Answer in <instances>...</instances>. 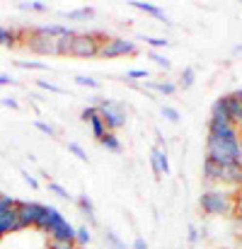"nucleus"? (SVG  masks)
Listing matches in <instances>:
<instances>
[{
	"mask_svg": "<svg viewBox=\"0 0 242 249\" xmlns=\"http://www.w3.org/2000/svg\"><path fill=\"white\" fill-rule=\"evenodd\" d=\"M240 136L242 131L233 124L208 121L206 138V160L221 167H242L240 162Z\"/></svg>",
	"mask_w": 242,
	"mask_h": 249,
	"instance_id": "f257e3e1",
	"label": "nucleus"
},
{
	"mask_svg": "<svg viewBox=\"0 0 242 249\" xmlns=\"http://www.w3.org/2000/svg\"><path fill=\"white\" fill-rule=\"evenodd\" d=\"M51 245H75V228L61 215L58 208L46 206V230Z\"/></svg>",
	"mask_w": 242,
	"mask_h": 249,
	"instance_id": "f03ea898",
	"label": "nucleus"
},
{
	"mask_svg": "<svg viewBox=\"0 0 242 249\" xmlns=\"http://www.w3.org/2000/svg\"><path fill=\"white\" fill-rule=\"evenodd\" d=\"M199 206L208 215H233L238 211V201L228 191H216V189L204 191L199 198Z\"/></svg>",
	"mask_w": 242,
	"mask_h": 249,
	"instance_id": "7ed1b4c3",
	"label": "nucleus"
},
{
	"mask_svg": "<svg viewBox=\"0 0 242 249\" xmlns=\"http://www.w3.org/2000/svg\"><path fill=\"white\" fill-rule=\"evenodd\" d=\"M97 102V109H99V116L107 126V131H119L126 126V107L121 102H114V99H92Z\"/></svg>",
	"mask_w": 242,
	"mask_h": 249,
	"instance_id": "20e7f679",
	"label": "nucleus"
},
{
	"mask_svg": "<svg viewBox=\"0 0 242 249\" xmlns=\"http://www.w3.org/2000/svg\"><path fill=\"white\" fill-rule=\"evenodd\" d=\"M104 41H107V36L102 32L75 34L73 46H71V56H75V58H94V56H99V49H102Z\"/></svg>",
	"mask_w": 242,
	"mask_h": 249,
	"instance_id": "39448f33",
	"label": "nucleus"
},
{
	"mask_svg": "<svg viewBox=\"0 0 242 249\" xmlns=\"http://www.w3.org/2000/svg\"><path fill=\"white\" fill-rule=\"evenodd\" d=\"M204 179L213 184H238L240 167H221L211 160H204Z\"/></svg>",
	"mask_w": 242,
	"mask_h": 249,
	"instance_id": "423d86ee",
	"label": "nucleus"
},
{
	"mask_svg": "<svg viewBox=\"0 0 242 249\" xmlns=\"http://www.w3.org/2000/svg\"><path fill=\"white\" fill-rule=\"evenodd\" d=\"M136 53H138V46L121 36L107 39L99 49V58H124V56H136Z\"/></svg>",
	"mask_w": 242,
	"mask_h": 249,
	"instance_id": "0eeeda50",
	"label": "nucleus"
},
{
	"mask_svg": "<svg viewBox=\"0 0 242 249\" xmlns=\"http://www.w3.org/2000/svg\"><path fill=\"white\" fill-rule=\"evenodd\" d=\"M17 213L24 228H39V223L46 215V206L37 203V201H19L17 203Z\"/></svg>",
	"mask_w": 242,
	"mask_h": 249,
	"instance_id": "6e6552de",
	"label": "nucleus"
},
{
	"mask_svg": "<svg viewBox=\"0 0 242 249\" xmlns=\"http://www.w3.org/2000/svg\"><path fill=\"white\" fill-rule=\"evenodd\" d=\"M56 41H58V39H49V36L29 34L27 46H29L34 53H41V56H56Z\"/></svg>",
	"mask_w": 242,
	"mask_h": 249,
	"instance_id": "1a4fd4ad",
	"label": "nucleus"
},
{
	"mask_svg": "<svg viewBox=\"0 0 242 249\" xmlns=\"http://www.w3.org/2000/svg\"><path fill=\"white\" fill-rule=\"evenodd\" d=\"M19 230H24V225L19 220L17 208L10 211V213H5V215H0V240L7 237V235H12V232H19Z\"/></svg>",
	"mask_w": 242,
	"mask_h": 249,
	"instance_id": "9d476101",
	"label": "nucleus"
},
{
	"mask_svg": "<svg viewBox=\"0 0 242 249\" xmlns=\"http://www.w3.org/2000/svg\"><path fill=\"white\" fill-rule=\"evenodd\" d=\"M32 34H37V36H49V39H63V36L73 34V29L66 27V24H49V27H34Z\"/></svg>",
	"mask_w": 242,
	"mask_h": 249,
	"instance_id": "9b49d317",
	"label": "nucleus"
},
{
	"mask_svg": "<svg viewBox=\"0 0 242 249\" xmlns=\"http://www.w3.org/2000/svg\"><path fill=\"white\" fill-rule=\"evenodd\" d=\"M150 167H153V174L162 177V174H169V162H167V153L162 148H153L150 153Z\"/></svg>",
	"mask_w": 242,
	"mask_h": 249,
	"instance_id": "f8f14e48",
	"label": "nucleus"
},
{
	"mask_svg": "<svg viewBox=\"0 0 242 249\" xmlns=\"http://www.w3.org/2000/svg\"><path fill=\"white\" fill-rule=\"evenodd\" d=\"M223 99H225V107L230 114V124L242 131V102H238L233 94H223Z\"/></svg>",
	"mask_w": 242,
	"mask_h": 249,
	"instance_id": "ddd939ff",
	"label": "nucleus"
},
{
	"mask_svg": "<svg viewBox=\"0 0 242 249\" xmlns=\"http://www.w3.org/2000/svg\"><path fill=\"white\" fill-rule=\"evenodd\" d=\"M75 203H78V208H80L82 215H85L92 225H97V213H94V206H92L90 196H87V194H80V196L75 198Z\"/></svg>",
	"mask_w": 242,
	"mask_h": 249,
	"instance_id": "4468645a",
	"label": "nucleus"
},
{
	"mask_svg": "<svg viewBox=\"0 0 242 249\" xmlns=\"http://www.w3.org/2000/svg\"><path fill=\"white\" fill-rule=\"evenodd\" d=\"M129 5H133L136 10H141V12H148V15H153V17H158L160 22H169V17L165 15V10H160L158 5H153V2H141V0H133V2H129Z\"/></svg>",
	"mask_w": 242,
	"mask_h": 249,
	"instance_id": "2eb2a0df",
	"label": "nucleus"
},
{
	"mask_svg": "<svg viewBox=\"0 0 242 249\" xmlns=\"http://www.w3.org/2000/svg\"><path fill=\"white\" fill-rule=\"evenodd\" d=\"M68 19H73V22H87V19H92L94 17V10L92 7H80V10H68V12H63Z\"/></svg>",
	"mask_w": 242,
	"mask_h": 249,
	"instance_id": "dca6fc26",
	"label": "nucleus"
},
{
	"mask_svg": "<svg viewBox=\"0 0 242 249\" xmlns=\"http://www.w3.org/2000/svg\"><path fill=\"white\" fill-rule=\"evenodd\" d=\"M75 34L78 32H73V34H68V36H63V39L56 41V56H71V46H73Z\"/></svg>",
	"mask_w": 242,
	"mask_h": 249,
	"instance_id": "f3484780",
	"label": "nucleus"
},
{
	"mask_svg": "<svg viewBox=\"0 0 242 249\" xmlns=\"http://www.w3.org/2000/svg\"><path fill=\"white\" fill-rule=\"evenodd\" d=\"M99 143H102L109 153H121V141H119L116 133H112V131H107V136H104Z\"/></svg>",
	"mask_w": 242,
	"mask_h": 249,
	"instance_id": "a211bd4d",
	"label": "nucleus"
},
{
	"mask_svg": "<svg viewBox=\"0 0 242 249\" xmlns=\"http://www.w3.org/2000/svg\"><path fill=\"white\" fill-rule=\"evenodd\" d=\"M19 36H22V32H15V29L0 27V46H12Z\"/></svg>",
	"mask_w": 242,
	"mask_h": 249,
	"instance_id": "6ab92c4d",
	"label": "nucleus"
},
{
	"mask_svg": "<svg viewBox=\"0 0 242 249\" xmlns=\"http://www.w3.org/2000/svg\"><path fill=\"white\" fill-rule=\"evenodd\" d=\"M104 242H107L109 249H129L126 242H121V237H119L114 230H107V232H104Z\"/></svg>",
	"mask_w": 242,
	"mask_h": 249,
	"instance_id": "aec40b11",
	"label": "nucleus"
},
{
	"mask_svg": "<svg viewBox=\"0 0 242 249\" xmlns=\"http://www.w3.org/2000/svg\"><path fill=\"white\" fill-rule=\"evenodd\" d=\"M90 128H92V136H94L97 141H102V138L107 136V126H104L102 116H94V119L90 121Z\"/></svg>",
	"mask_w": 242,
	"mask_h": 249,
	"instance_id": "412c9836",
	"label": "nucleus"
},
{
	"mask_svg": "<svg viewBox=\"0 0 242 249\" xmlns=\"http://www.w3.org/2000/svg\"><path fill=\"white\" fill-rule=\"evenodd\" d=\"M148 89H155V92H160V94H174L177 92V85L174 83H146ZM143 87V89H146Z\"/></svg>",
	"mask_w": 242,
	"mask_h": 249,
	"instance_id": "4be33fe9",
	"label": "nucleus"
},
{
	"mask_svg": "<svg viewBox=\"0 0 242 249\" xmlns=\"http://www.w3.org/2000/svg\"><path fill=\"white\" fill-rule=\"evenodd\" d=\"M194 80H196V71H194V68H184L182 75H179V87L189 89V87L194 85Z\"/></svg>",
	"mask_w": 242,
	"mask_h": 249,
	"instance_id": "5701e85b",
	"label": "nucleus"
},
{
	"mask_svg": "<svg viewBox=\"0 0 242 249\" xmlns=\"http://www.w3.org/2000/svg\"><path fill=\"white\" fill-rule=\"evenodd\" d=\"M90 240H92V232L82 225V228H75V247H85V245H90Z\"/></svg>",
	"mask_w": 242,
	"mask_h": 249,
	"instance_id": "b1692460",
	"label": "nucleus"
},
{
	"mask_svg": "<svg viewBox=\"0 0 242 249\" xmlns=\"http://www.w3.org/2000/svg\"><path fill=\"white\" fill-rule=\"evenodd\" d=\"M19 10H34V12H49V5L41 0H32V2H17Z\"/></svg>",
	"mask_w": 242,
	"mask_h": 249,
	"instance_id": "393cba45",
	"label": "nucleus"
},
{
	"mask_svg": "<svg viewBox=\"0 0 242 249\" xmlns=\"http://www.w3.org/2000/svg\"><path fill=\"white\" fill-rule=\"evenodd\" d=\"M17 203H19L17 198H12V196H5V194H2V196H0V215H5V213L15 211V208H17Z\"/></svg>",
	"mask_w": 242,
	"mask_h": 249,
	"instance_id": "a878e982",
	"label": "nucleus"
},
{
	"mask_svg": "<svg viewBox=\"0 0 242 249\" xmlns=\"http://www.w3.org/2000/svg\"><path fill=\"white\" fill-rule=\"evenodd\" d=\"M34 128H37V131H41V133H46L49 138H56V136H58V133H56V128H54L51 124L41 121V119H37V121H34Z\"/></svg>",
	"mask_w": 242,
	"mask_h": 249,
	"instance_id": "bb28decb",
	"label": "nucleus"
},
{
	"mask_svg": "<svg viewBox=\"0 0 242 249\" xmlns=\"http://www.w3.org/2000/svg\"><path fill=\"white\" fill-rule=\"evenodd\" d=\"M17 68H29V71H49L46 63H34V61H15Z\"/></svg>",
	"mask_w": 242,
	"mask_h": 249,
	"instance_id": "cd10ccee",
	"label": "nucleus"
},
{
	"mask_svg": "<svg viewBox=\"0 0 242 249\" xmlns=\"http://www.w3.org/2000/svg\"><path fill=\"white\" fill-rule=\"evenodd\" d=\"M49 191H54V194H56L58 198H63V201H73V198H71V194H68L61 184H56V181H49Z\"/></svg>",
	"mask_w": 242,
	"mask_h": 249,
	"instance_id": "c85d7f7f",
	"label": "nucleus"
},
{
	"mask_svg": "<svg viewBox=\"0 0 242 249\" xmlns=\"http://www.w3.org/2000/svg\"><path fill=\"white\" fill-rule=\"evenodd\" d=\"M94 116H99V109H97V104H90V107H85V109H82V114H80V119L85 121V124H90Z\"/></svg>",
	"mask_w": 242,
	"mask_h": 249,
	"instance_id": "c756f323",
	"label": "nucleus"
},
{
	"mask_svg": "<svg viewBox=\"0 0 242 249\" xmlns=\"http://www.w3.org/2000/svg\"><path fill=\"white\" fill-rule=\"evenodd\" d=\"M75 83L80 85V87H90V89H97L99 87V83L94 78H90V75H75Z\"/></svg>",
	"mask_w": 242,
	"mask_h": 249,
	"instance_id": "7c9ffc66",
	"label": "nucleus"
},
{
	"mask_svg": "<svg viewBox=\"0 0 242 249\" xmlns=\"http://www.w3.org/2000/svg\"><path fill=\"white\" fill-rule=\"evenodd\" d=\"M148 58H150V61H155V63H158L160 68H165V71H169V66H172V63H169V58L160 56L158 51H150V53H148Z\"/></svg>",
	"mask_w": 242,
	"mask_h": 249,
	"instance_id": "2f4dec72",
	"label": "nucleus"
},
{
	"mask_svg": "<svg viewBox=\"0 0 242 249\" xmlns=\"http://www.w3.org/2000/svg\"><path fill=\"white\" fill-rule=\"evenodd\" d=\"M143 41H146V44H150L153 49H165V46L169 44L167 39H160V36H148V34L143 36Z\"/></svg>",
	"mask_w": 242,
	"mask_h": 249,
	"instance_id": "473e14b6",
	"label": "nucleus"
},
{
	"mask_svg": "<svg viewBox=\"0 0 242 249\" xmlns=\"http://www.w3.org/2000/svg\"><path fill=\"white\" fill-rule=\"evenodd\" d=\"M162 116H165L167 121H179V111H177L174 107H165V104H162Z\"/></svg>",
	"mask_w": 242,
	"mask_h": 249,
	"instance_id": "72a5a7b5",
	"label": "nucleus"
},
{
	"mask_svg": "<svg viewBox=\"0 0 242 249\" xmlns=\"http://www.w3.org/2000/svg\"><path fill=\"white\" fill-rule=\"evenodd\" d=\"M68 150H71V153H73V155H75L78 160H82V162H87V153L82 150V148L78 145V143H68Z\"/></svg>",
	"mask_w": 242,
	"mask_h": 249,
	"instance_id": "f704fd0d",
	"label": "nucleus"
},
{
	"mask_svg": "<svg viewBox=\"0 0 242 249\" xmlns=\"http://www.w3.org/2000/svg\"><path fill=\"white\" fill-rule=\"evenodd\" d=\"M37 85H39L41 89H49V92H56V94H66V89H63V87H58V85L44 83V80H37Z\"/></svg>",
	"mask_w": 242,
	"mask_h": 249,
	"instance_id": "c9c22d12",
	"label": "nucleus"
},
{
	"mask_svg": "<svg viewBox=\"0 0 242 249\" xmlns=\"http://www.w3.org/2000/svg\"><path fill=\"white\" fill-rule=\"evenodd\" d=\"M126 78H129V80H146V78H148V71L136 68V71H129V73H126Z\"/></svg>",
	"mask_w": 242,
	"mask_h": 249,
	"instance_id": "e433bc0d",
	"label": "nucleus"
},
{
	"mask_svg": "<svg viewBox=\"0 0 242 249\" xmlns=\"http://www.w3.org/2000/svg\"><path fill=\"white\" fill-rule=\"evenodd\" d=\"M0 104H2V107H7V109H19L17 99H12V97H2V99H0Z\"/></svg>",
	"mask_w": 242,
	"mask_h": 249,
	"instance_id": "4c0bfd02",
	"label": "nucleus"
},
{
	"mask_svg": "<svg viewBox=\"0 0 242 249\" xmlns=\"http://www.w3.org/2000/svg\"><path fill=\"white\" fill-rule=\"evenodd\" d=\"M22 177H24V181H27V184H29L32 189H39V181H37V179H34V177H32V174H29L27 169H22Z\"/></svg>",
	"mask_w": 242,
	"mask_h": 249,
	"instance_id": "58836bf2",
	"label": "nucleus"
},
{
	"mask_svg": "<svg viewBox=\"0 0 242 249\" xmlns=\"http://www.w3.org/2000/svg\"><path fill=\"white\" fill-rule=\"evenodd\" d=\"M199 242V230L194 225H189V245H196Z\"/></svg>",
	"mask_w": 242,
	"mask_h": 249,
	"instance_id": "ea45409f",
	"label": "nucleus"
},
{
	"mask_svg": "<svg viewBox=\"0 0 242 249\" xmlns=\"http://www.w3.org/2000/svg\"><path fill=\"white\" fill-rule=\"evenodd\" d=\"M131 249H148V242L143 240V237H133V245Z\"/></svg>",
	"mask_w": 242,
	"mask_h": 249,
	"instance_id": "a19ab883",
	"label": "nucleus"
},
{
	"mask_svg": "<svg viewBox=\"0 0 242 249\" xmlns=\"http://www.w3.org/2000/svg\"><path fill=\"white\" fill-rule=\"evenodd\" d=\"M7 85H15V80L7 73H0V87H7Z\"/></svg>",
	"mask_w": 242,
	"mask_h": 249,
	"instance_id": "79ce46f5",
	"label": "nucleus"
},
{
	"mask_svg": "<svg viewBox=\"0 0 242 249\" xmlns=\"http://www.w3.org/2000/svg\"><path fill=\"white\" fill-rule=\"evenodd\" d=\"M51 249H80L75 245H51Z\"/></svg>",
	"mask_w": 242,
	"mask_h": 249,
	"instance_id": "37998d69",
	"label": "nucleus"
},
{
	"mask_svg": "<svg viewBox=\"0 0 242 249\" xmlns=\"http://www.w3.org/2000/svg\"><path fill=\"white\" fill-rule=\"evenodd\" d=\"M155 138H158V148H162V145H165V138H162L160 131H155Z\"/></svg>",
	"mask_w": 242,
	"mask_h": 249,
	"instance_id": "c03bdc74",
	"label": "nucleus"
},
{
	"mask_svg": "<svg viewBox=\"0 0 242 249\" xmlns=\"http://www.w3.org/2000/svg\"><path fill=\"white\" fill-rule=\"evenodd\" d=\"M233 97H235L238 102H242V89H235V92H233Z\"/></svg>",
	"mask_w": 242,
	"mask_h": 249,
	"instance_id": "a18cd8bd",
	"label": "nucleus"
},
{
	"mask_svg": "<svg viewBox=\"0 0 242 249\" xmlns=\"http://www.w3.org/2000/svg\"><path fill=\"white\" fill-rule=\"evenodd\" d=\"M238 211L242 213V194H240V198H238Z\"/></svg>",
	"mask_w": 242,
	"mask_h": 249,
	"instance_id": "49530a36",
	"label": "nucleus"
},
{
	"mask_svg": "<svg viewBox=\"0 0 242 249\" xmlns=\"http://www.w3.org/2000/svg\"><path fill=\"white\" fill-rule=\"evenodd\" d=\"M240 162H242V136H240Z\"/></svg>",
	"mask_w": 242,
	"mask_h": 249,
	"instance_id": "de8ad7c7",
	"label": "nucleus"
}]
</instances>
